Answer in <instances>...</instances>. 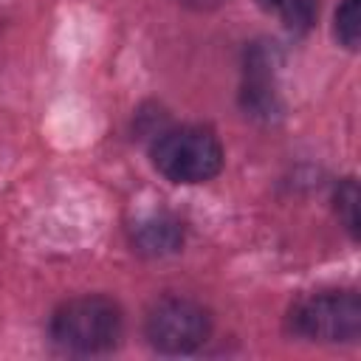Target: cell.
Wrapping results in <instances>:
<instances>
[{
  "mask_svg": "<svg viewBox=\"0 0 361 361\" xmlns=\"http://www.w3.org/2000/svg\"><path fill=\"white\" fill-rule=\"evenodd\" d=\"M290 333L313 341H355L361 336V299L355 290L302 296L288 310Z\"/></svg>",
  "mask_w": 361,
  "mask_h": 361,
  "instance_id": "3",
  "label": "cell"
},
{
  "mask_svg": "<svg viewBox=\"0 0 361 361\" xmlns=\"http://www.w3.org/2000/svg\"><path fill=\"white\" fill-rule=\"evenodd\" d=\"M152 164L172 183H203L223 169V147L206 127H172L152 141Z\"/></svg>",
  "mask_w": 361,
  "mask_h": 361,
  "instance_id": "2",
  "label": "cell"
},
{
  "mask_svg": "<svg viewBox=\"0 0 361 361\" xmlns=\"http://www.w3.org/2000/svg\"><path fill=\"white\" fill-rule=\"evenodd\" d=\"M144 333L149 344L169 355L195 353L212 333L209 310L183 296H164L147 310Z\"/></svg>",
  "mask_w": 361,
  "mask_h": 361,
  "instance_id": "4",
  "label": "cell"
},
{
  "mask_svg": "<svg viewBox=\"0 0 361 361\" xmlns=\"http://www.w3.org/2000/svg\"><path fill=\"white\" fill-rule=\"evenodd\" d=\"M133 245L144 257H166L183 245V223L172 214H149L133 228Z\"/></svg>",
  "mask_w": 361,
  "mask_h": 361,
  "instance_id": "5",
  "label": "cell"
},
{
  "mask_svg": "<svg viewBox=\"0 0 361 361\" xmlns=\"http://www.w3.org/2000/svg\"><path fill=\"white\" fill-rule=\"evenodd\" d=\"M336 37L347 48H358L361 37V14H358V0H344L336 8Z\"/></svg>",
  "mask_w": 361,
  "mask_h": 361,
  "instance_id": "8",
  "label": "cell"
},
{
  "mask_svg": "<svg viewBox=\"0 0 361 361\" xmlns=\"http://www.w3.org/2000/svg\"><path fill=\"white\" fill-rule=\"evenodd\" d=\"M336 212H338L344 228L350 231V237L358 240V186L353 178H347L336 189Z\"/></svg>",
  "mask_w": 361,
  "mask_h": 361,
  "instance_id": "7",
  "label": "cell"
},
{
  "mask_svg": "<svg viewBox=\"0 0 361 361\" xmlns=\"http://www.w3.org/2000/svg\"><path fill=\"white\" fill-rule=\"evenodd\" d=\"M124 316L107 296H76L51 316V338L68 353H107L121 341Z\"/></svg>",
  "mask_w": 361,
  "mask_h": 361,
  "instance_id": "1",
  "label": "cell"
},
{
  "mask_svg": "<svg viewBox=\"0 0 361 361\" xmlns=\"http://www.w3.org/2000/svg\"><path fill=\"white\" fill-rule=\"evenodd\" d=\"M183 6H192V8H214V6H220L223 0H180Z\"/></svg>",
  "mask_w": 361,
  "mask_h": 361,
  "instance_id": "9",
  "label": "cell"
},
{
  "mask_svg": "<svg viewBox=\"0 0 361 361\" xmlns=\"http://www.w3.org/2000/svg\"><path fill=\"white\" fill-rule=\"evenodd\" d=\"M257 6L296 34L307 31L316 20V0H257Z\"/></svg>",
  "mask_w": 361,
  "mask_h": 361,
  "instance_id": "6",
  "label": "cell"
}]
</instances>
